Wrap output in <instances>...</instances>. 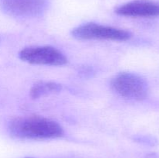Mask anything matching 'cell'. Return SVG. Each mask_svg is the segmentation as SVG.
<instances>
[{
    "mask_svg": "<svg viewBox=\"0 0 159 158\" xmlns=\"http://www.w3.org/2000/svg\"><path fill=\"white\" fill-rule=\"evenodd\" d=\"M9 134L22 139H50L61 137L64 129L57 122L41 116L14 118L8 124Z\"/></svg>",
    "mask_w": 159,
    "mask_h": 158,
    "instance_id": "1",
    "label": "cell"
},
{
    "mask_svg": "<svg viewBox=\"0 0 159 158\" xmlns=\"http://www.w3.org/2000/svg\"><path fill=\"white\" fill-rule=\"evenodd\" d=\"M110 85L120 96L129 100L142 101L148 94V84L138 74L121 72L112 78Z\"/></svg>",
    "mask_w": 159,
    "mask_h": 158,
    "instance_id": "2",
    "label": "cell"
},
{
    "mask_svg": "<svg viewBox=\"0 0 159 158\" xmlns=\"http://www.w3.org/2000/svg\"><path fill=\"white\" fill-rule=\"evenodd\" d=\"M71 35L79 40L113 41H126L132 37L131 33L128 30L95 23H85L74 28L71 31Z\"/></svg>",
    "mask_w": 159,
    "mask_h": 158,
    "instance_id": "3",
    "label": "cell"
},
{
    "mask_svg": "<svg viewBox=\"0 0 159 158\" xmlns=\"http://www.w3.org/2000/svg\"><path fill=\"white\" fill-rule=\"evenodd\" d=\"M23 61L31 64L62 66L68 61L65 54L51 46H30L24 47L19 53Z\"/></svg>",
    "mask_w": 159,
    "mask_h": 158,
    "instance_id": "4",
    "label": "cell"
},
{
    "mask_svg": "<svg viewBox=\"0 0 159 158\" xmlns=\"http://www.w3.org/2000/svg\"><path fill=\"white\" fill-rule=\"evenodd\" d=\"M0 7L6 14L20 18H34L42 15L46 0H0Z\"/></svg>",
    "mask_w": 159,
    "mask_h": 158,
    "instance_id": "5",
    "label": "cell"
},
{
    "mask_svg": "<svg viewBox=\"0 0 159 158\" xmlns=\"http://www.w3.org/2000/svg\"><path fill=\"white\" fill-rule=\"evenodd\" d=\"M115 12L127 17H157L159 16V2L134 0L116 7Z\"/></svg>",
    "mask_w": 159,
    "mask_h": 158,
    "instance_id": "6",
    "label": "cell"
},
{
    "mask_svg": "<svg viewBox=\"0 0 159 158\" xmlns=\"http://www.w3.org/2000/svg\"><path fill=\"white\" fill-rule=\"evenodd\" d=\"M62 90V85L54 81H39L34 84L30 88V94L32 99H39L40 97L59 92Z\"/></svg>",
    "mask_w": 159,
    "mask_h": 158,
    "instance_id": "7",
    "label": "cell"
},
{
    "mask_svg": "<svg viewBox=\"0 0 159 158\" xmlns=\"http://www.w3.org/2000/svg\"><path fill=\"white\" fill-rule=\"evenodd\" d=\"M145 158H159V156L158 154H157V153H148V155H146Z\"/></svg>",
    "mask_w": 159,
    "mask_h": 158,
    "instance_id": "8",
    "label": "cell"
},
{
    "mask_svg": "<svg viewBox=\"0 0 159 158\" xmlns=\"http://www.w3.org/2000/svg\"><path fill=\"white\" fill-rule=\"evenodd\" d=\"M25 158H31V157H25Z\"/></svg>",
    "mask_w": 159,
    "mask_h": 158,
    "instance_id": "9",
    "label": "cell"
}]
</instances>
